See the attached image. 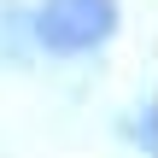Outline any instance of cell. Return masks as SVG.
I'll use <instances>...</instances> for the list:
<instances>
[{
  "instance_id": "6da1fadb",
  "label": "cell",
  "mask_w": 158,
  "mask_h": 158,
  "mask_svg": "<svg viewBox=\"0 0 158 158\" xmlns=\"http://www.w3.org/2000/svg\"><path fill=\"white\" fill-rule=\"evenodd\" d=\"M111 29V0H47L41 35L53 47H94Z\"/></svg>"
}]
</instances>
